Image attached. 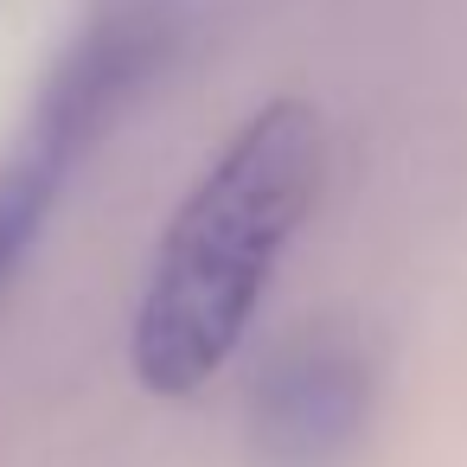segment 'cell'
Here are the masks:
<instances>
[{
	"mask_svg": "<svg viewBox=\"0 0 467 467\" xmlns=\"http://www.w3.org/2000/svg\"><path fill=\"white\" fill-rule=\"evenodd\" d=\"M365 422V371L346 346L295 339L256 384L250 441L269 467H333Z\"/></svg>",
	"mask_w": 467,
	"mask_h": 467,
	"instance_id": "cell-2",
	"label": "cell"
},
{
	"mask_svg": "<svg viewBox=\"0 0 467 467\" xmlns=\"http://www.w3.org/2000/svg\"><path fill=\"white\" fill-rule=\"evenodd\" d=\"M52 173H58V167L39 154V161H26V167H14L7 180H0V282L20 269V256H26V244H33V231L46 224Z\"/></svg>",
	"mask_w": 467,
	"mask_h": 467,
	"instance_id": "cell-3",
	"label": "cell"
},
{
	"mask_svg": "<svg viewBox=\"0 0 467 467\" xmlns=\"http://www.w3.org/2000/svg\"><path fill=\"white\" fill-rule=\"evenodd\" d=\"M320 173L327 122L301 97L263 103L199 173L154 250L129 339L135 378L154 397H192L237 352L288 237L314 212Z\"/></svg>",
	"mask_w": 467,
	"mask_h": 467,
	"instance_id": "cell-1",
	"label": "cell"
}]
</instances>
